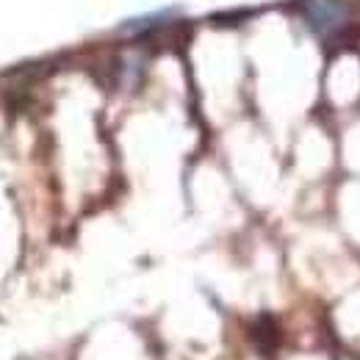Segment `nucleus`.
Returning a JSON list of instances; mask_svg holds the SVG:
<instances>
[{
  "mask_svg": "<svg viewBox=\"0 0 360 360\" xmlns=\"http://www.w3.org/2000/svg\"><path fill=\"white\" fill-rule=\"evenodd\" d=\"M305 14H308V20H311L314 28L327 31V28H333L344 17V6L338 0H311Z\"/></svg>",
  "mask_w": 360,
  "mask_h": 360,
  "instance_id": "nucleus-1",
  "label": "nucleus"
}]
</instances>
